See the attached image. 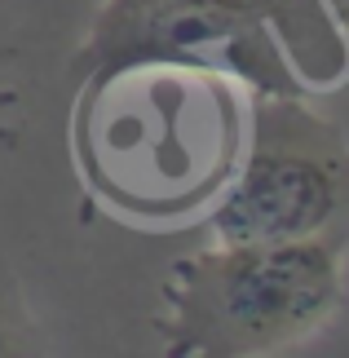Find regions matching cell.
<instances>
[{"label": "cell", "mask_w": 349, "mask_h": 358, "mask_svg": "<svg viewBox=\"0 0 349 358\" xmlns=\"http://www.w3.org/2000/svg\"><path fill=\"white\" fill-rule=\"evenodd\" d=\"M248 93L177 62H129L80 80L76 164L106 208L137 222L199 213L230 182L248 133Z\"/></svg>", "instance_id": "cell-1"}, {"label": "cell", "mask_w": 349, "mask_h": 358, "mask_svg": "<svg viewBox=\"0 0 349 358\" xmlns=\"http://www.w3.org/2000/svg\"><path fill=\"white\" fill-rule=\"evenodd\" d=\"M341 226H349V137L310 98L252 93L239 164L208 203V235L278 243Z\"/></svg>", "instance_id": "cell-4"}, {"label": "cell", "mask_w": 349, "mask_h": 358, "mask_svg": "<svg viewBox=\"0 0 349 358\" xmlns=\"http://www.w3.org/2000/svg\"><path fill=\"white\" fill-rule=\"evenodd\" d=\"M349 226L314 239L226 243L169 266L159 336L173 358H265L314 341L345 296Z\"/></svg>", "instance_id": "cell-3"}, {"label": "cell", "mask_w": 349, "mask_h": 358, "mask_svg": "<svg viewBox=\"0 0 349 358\" xmlns=\"http://www.w3.org/2000/svg\"><path fill=\"white\" fill-rule=\"evenodd\" d=\"M129 62H177L248 93L310 98L349 76V40L327 0H102L76 80Z\"/></svg>", "instance_id": "cell-2"}, {"label": "cell", "mask_w": 349, "mask_h": 358, "mask_svg": "<svg viewBox=\"0 0 349 358\" xmlns=\"http://www.w3.org/2000/svg\"><path fill=\"white\" fill-rule=\"evenodd\" d=\"M27 354H45V332L27 306L18 270L0 252V358H27Z\"/></svg>", "instance_id": "cell-5"}]
</instances>
